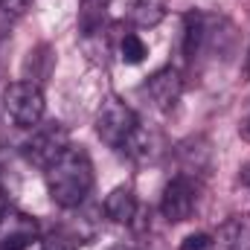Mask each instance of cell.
Returning a JSON list of instances; mask_svg holds the SVG:
<instances>
[{"label":"cell","mask_w":250,"mask_h":250,"mask_svg":"<svg viewBox=\"0 0 250 250\" xmlns=\"http://www.w3.org/2000/svg\"><path fill=\"white\" fill-rule=\"evenodd\" d=\"M239 50V29L227 15L189 9L184 15V35H181V56L189 67L207 64H227Z\"/></svg>","instance_id":"obj_1"},{"label":"cell","mask_w":250,"mask_h":250,"mask_svg":"<svg viewBox=\"0 0 250 250\" xmlns=\"http://www.w3.org/2000/svg\"><path fill=\"white\" fill-rule=\"evenodd\" d=\"M44 181H47V192L56 207L62 209L82 207L96 181L90 154L82 146H70L50 169H44Z\"/></svg>","instance_id":"obj_2"},{"label":"cell","mask_w":250,"mask_h":250,"mask_svg":"<svg viewBox=\"0 0 250 250\" xmlns=\"http://www.w3.org/2000/svg\"><path fill=\"white\" fill-rule=\"evenodd\" d=\"M3 111L9 114V120L18 125V128H26L32 131L35 125H41L44 120V111H47V102H44V90L38 82H12L3 93Z\"/></svg>","instance_id":"obj_3"},{"label":"cell","mask_w":250,"mask_h":250,"mask_svg":"<svg viewBox=\"0 0 250 250\" xmlns=\"http://www.w3.org/2000/svg\"><path fill=\"white\" fill-rule=\"evenodd\" d=\"M67 148H70V131L62 123L35 125L32 134L21 143L23 160L32 163V166H38V169H50Z\"/></svg>","instance_id":"obj_4"},{"label":"cell","mask_w":250,"mask_h":250,"mask_svg":"<svg viewBox=\"0 0 250 250\" xmlns=\"http://www.w3.org/2000/svg\"><path fill=\"white\" fill-rule=\"evenodd\" d=\"M137 128H140V120H137V114L125 105L123 99L108 96L99 105V111H96V134H99V140L105 146L123 151Z\"/></svg>","instance_id":"obj_5"},{"label":"cell","mask_w":250,"mask_h":250,"mask_svg":"<svg viewBox=\"0 0 250 250\" xmlns=\"http://www.w3.org/2000/svg\"><path fill=\"white\" fill-rule=\"evenodd\" d=\"M198 178H189V175H175L160 195V215L169 221V224H184L192 218L195 207H198Z\"/></svg>","instance_id":"obj_6"},{"label":"cell","mask_w":250,"mask_h":250,"mask_svg":"<svg viewBox=\"0 0 250 250\" xmlns=\"http://www.w3.org/2000/svg\"><path fill=\"white\" fill-rule=\"evenodd\" d=\"M38 236H41V227L35 215L12 207L0 215V250H26L38 242Z\"/></svg>","instance_id":"obj_7"},{"label":"cell","mask_w":250,"mask_h":250,"mask_svg":"<svg viewBox=\"0 0 250 250\" xmlns=\"http://www.w3.org/2000/svg\"><path fill=\"white\" fill-rule=\"evenodd\" d=\"M143 90L148 93L151 105L163 114H169L178 102H181V93H184V76L178 67H160L157 73H151L143 84Z\"/></svg>","instance_id":"obj_8"},{"label":"cell","mask_w":250,"mask_h":250,"mask_svg":"<svg viewBox=\"0 0 250 250\" xmlns=\"http://www.w3.org/2000/svg\"><path fill=\"white\" fill-rule=\"evenodd\" d=\"M175 154H178L181 172L189 175V178H198V181H201V178H207V175H209V169H212V163H215L212 143H209L204 134L184 140V143L175 148Z\"/></svg>","instance_id":"obj_9"},{"label":"cell","mask_w":250,"mask_h":250,"mask_svg":"<svg viewBox=\"0 0 250 250\" xmlns=\"http://www.w3.org/2000/svg\"><path fill=\"white\" fill-rule=\"evenodd\" d=\"M212 250H250V212H236L212 236Z\"/></svg>","instance_id":"obj_10"},{"label":"cell","mask_w":250,"mask_h":250,"mask_svg":"<svg viewBox=\"0 0 250 250\" xmlns=\"http://www.w3.org/2000/svg\"><path fill=\"white\" fill-rule=\"evenodd\" d=\"M166 12V0H128L125 6V18L137 29H154L157 23H163Z\"/></svg>","instance_id":"obj_11"},{"label":"cell","mask_w":250,"mask_h":250,"mask_svg":"<svg viewBox=\"0 0 250 250\" xmlns=\"http://www.w3.org/2000/svg\"><path fill=\"white\" fill-rule=\"evenodd\" d=\"M105 215L114 221V224H131L134 215H137V195L131 187H117L108 192L105 204H102Z\"/></svg>","instance_id":"obj_12"},{"label":"cell","mask_w":250,"mask_h":250,"mask_svg":"<svg viewBox=\"0 0 250 250\" xmlns=\"http://www.w3.org/2000/svg\"><path fill=\"white\" fill-rule=\"evenodd\" d=\"M123 151L131 160H137V163H151V160H157V157L163 154V146H160V140H157L151 131H146V128L140 125Z\"/></svg>","instance_id":"obj_13"},{"label":"cell","mask_w":250,"mask_h":250,"mask_svg":"<svg viewBox=\"0 0 250 250\" xmlns=\"http://www.w3.org/2000/svg\"><path fill=\"white\" fill-rule=\"evenodd\" d=\"M120 56H123L125 64H140V62H146L148 47H146V41L137 32H128V35H123V41H120Z\"/></svg>","instance_id":"obj_14"},{"label":"cell","mask_w":250,"mask_h":250,"mask_svg":"<svg viewBox=\"0 0 250 250\" xmlns=\"http://www.w3.org/2000/svg\"><path fill=\"white\" fill-rule=\"evenodd\" d=\"M41 250H79V239L67 230H50L41 239Z\"/></svg>","instance_id":"obj_15"},{"label":"cell","mask_w":250,"mask_h":250,"mask_svg":"<svg viewBox=\"0 0 250 250\" xmlns=\"http://www.w3.org/2000/svg\"><path fill=\"white\" fill-rule=\"evenodd\" d=\"M35 0H0V18L3 21H18L32 9Z\"/></svg>","instance_id":"obj_16"},{"label":"cell","mask_w":250,"mask_h":250,"mask_svg":"<svg viewBox=\"0 0 250 250\" xmlns=\"http://www.w3.org/2000/svg\"><path fill=\"white\" fill-rule=\"evenodd\" d=\"M212 248V236L209 233H189L187 239L178 245V250H209Z\"/></svg>","instance_id":"obj_17"},{"label":"cell","mask_w":250,"mask_h":250,"mask_svg":"<svg viewBox=\"0 0 250 250\" xmlns=\"http://www.w3.org/2000/svg\"><path fill=\"white\" fill-rule=\"evenodd\" d=\"M239 187H242V189L250 195V160L242 166V169H239Z\"/></svg>","instance_id":"obj_18"},{"label":"cell","mask_w":250,"mask_h":250,"mask_svg":"<svg viewBox=\"0 0 250 250\" xmlns=\"http://www.w3.org/2000/svg\"><path fill=\"white\" fill-rule=\"evenodd\" d=\"M9 209V189H6V184H3V178H0V215Z\"/></svg>","instance_id":"obj_19"},{"label":"cell","mask_w":250,"mask_h":250,"mask_svg":"<svg viewBox=\"0 0 250 250\" xmlns=\"http://www.w3.org/2000/svg\"><path fill=\"white\" fill-rule=\"evenodd\" d=\"M239 137H242L245 143H250V114L242 120V123H239Z\"/></svg>","instance_id":"obj_20"},{"label":"cell","mask_w":250,"mask_h":250,"mask_svg":"<svg viewBox=\"0 0 250 250\" xmlns=\"http://www.w3.org/2000/svg\"><path fill=\"white\" fill-rule=\"evenodd\" d=\"M0 146H3V128H0Z\"/></svg>","instance_id":"obj_21"}]
</instances>
